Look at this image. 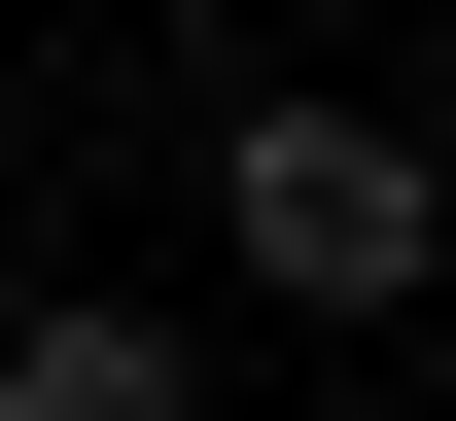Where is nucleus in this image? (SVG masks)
Masks as SVG:
<instances>
[{
	"mask_svg": "<svg viewBox=\"0 0 456 421\" xmlns=\"http://www.w3.org/2000/svg\"><path fill=\"white\" fill-rule=\"evenodd\" d=\"M211 246H246L281 316H421V246H456V176H421L387 106H246V141H211Z\"/></svg>",
	"mask_w": 456,
	"mask_h": 421,
	"instance_id": "obj_1",
	"label": "nucleus"
},
{
	"mask_svg": "<svg viewBox=\"0 0 456 421\" xmlns=\"http://www.w3.org/2000/svg\"><path fill=\"white\" fill-rule=\"evenodd\" d=\"M0 421H175V316H106V281H36V316H0Z\"/></svg>",
	"mask_w": 456,
	"mask_h": 421,
	"instance_id": "obj_2",
	"label": "nucleus"
}]
</instances>
